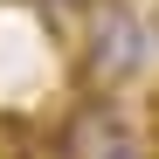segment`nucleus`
Segmentation results:
<instances>
[{
    "label": "nucleus",
    "mask_w": 159,
    "mask_h": 159,
    "mask_svg": "<svg viewBox=\"0 0 159 159\" xmlns=\"http://www.w3.org/2000/svg\"><path fill=\"white\" fill-rule=\"evenodd\" d=\"M83 35H76V90L83 97H118L145 62V21L125 0H97V7L76 14Z\"/></svg>",
    "instance_id": "1"
},
{
    "label": "nucleus",
    "mask_w": 159,
    "mask_h": 159,
    "mask_svg": "<svg viewBox=\"0 0 159 159\" xmlns=\"http://www.w3.org/2000/svg\"><path fill=\"white\" fill-rule=\"evenodd\" d=\"M42 14H83V7H97V0H35Z\"/></svg>",
    "instance_id": "2"
}]
</instances>
